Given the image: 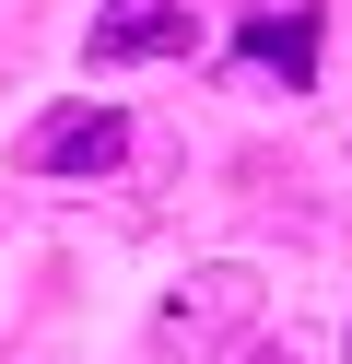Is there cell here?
Wrapping results in <instances>:
<instances>
[{
    "instance_id": "1",
    "label": "cell",
    "mask_w": 352,
    "mask_h": 364,
    "mask_svg": "<svg viewBox=\"0 0 352 364\" xmlns=\"http://www.w3.org/2000/svg\"><path fill=\"white\" fill-rule=\"evenodd\" d=\"M247 317H258V270H188V282L164 294V317H153V364H200V353H223Z\"/></svg>"
},
{
    "instance_id": "2",
    "label": "cell",
    "mask_w": 352,
    "mask_h": 364,
    "mask_svg": "<svg viewBox=\"0 0 352 364\" xmlns=\"http://www.w3.org/2000/svg\"><path fill=\"white\" fill-rule=\"evenodd\" d=\"M117 153H129V118H117V106H47V118L23 129V165L36 176H106Z\"/></svg>"
},
{
    "instance_id": "3",
    "label": "cell",
    "mask_w": 352,
    "mask_h": 364,
    "mask_svg": "<svg viewBox=\"0 0 352 364\" xmlns=\"http://www.w3.org/2000/svg\"><path fill=\"white\" fill-rule=\"evenodd\" d=\"M82 48L94 59H188V0H106Z\"/></svg>"
},
{
    "instance_id": "4",
    "label": "cell",
    "mask_w": 352,
    "mask_h": 364,
    "mask_svg": "<svg viewBox=\"0 0 352 364\" xmlns=\"http://www.w3.org/2000/svg\"><path fill=\"white\" fill-rule=\"evenodd\" d=\"M235 71H282V82H317V12H305V0L258 12V24L235 36Z\"/></svg>"
},
{
    "instance_id": "5",
    "label": "cell",
    "mask_w": 352,
    "mask_h": 364,
    "mask_svg": "<svg viewBox=\"0 0 352 364\" xmlns=\"http://www.w3.org/2000/svg\"><path fill=\"white\" fill-rule=\"evenodd\" d=\"M247 364H305V353H294V341H282V353H247Z\"/></svg>"
}]
</instances>
